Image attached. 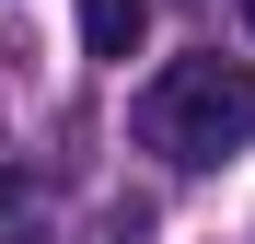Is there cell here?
<instances>
[{
	"mask_svg": "<svg viewBox=\"0 0 255 244\" xmlns=\"http://www.w3.org/2000/svg\"><path fill=\"white\" fill-rule=\"evenodd\" d=\"M128 128H139V151L186 163V175L197 163H232L255 140V70L244 58H174L139 105H128Z\"/></svg>",
	"mask_w": 255,
	"mask_h": 244,
	"instance_id": "cell-1",
	"label": "cell"
},
{
	"mask_svg": "<svg viewBox=\"0 0 255 244\" xmlns=\"http://www.w3.org/2000/svg\"><path fill=\"white\" fill-rule=\"evenodd\" d=\"M58 210H47V175H35L23 151H0V244H47Z\"/></svg>",
	"mask_w": 255,
	"mask_h": 244,
	"instance_id": "cell-2",
	"label": "cell"
},
{
	"mask_svg": "<svg viewBox=\"0 0 255 244\" xmlns=\"http://www.w3.org/2000/svg\"><path fill=\"white\" fill-rule=\"evenodd\" d=\"M139 23H151V0H81V47L93 58H139Z\"/></svg>",
	"mask_w": 255,
	"mask_h": 244,
	"instance_id": "cell-3",
	"label": "cell"
},
{
	"mask_svg": "<svg viewBox=\"0 0 255 244\" xmlns=\"http://www.w3.org/2000/svg\"><path fill=\"white\" fill-rule=\"evenodd\" d=\"M105 244H151V210L128 198V210H105Z\"/></svg>",
	"mask_w": 255,
	"mask_h": 244,
	"instance_id": "cell-4",
	"label": "cell"
},
{
	"mask_svg": "<svg viewBox=\"0 0 255 244\" xmlns=\"http://www.w3.org/2000/svg\"><path fill=\"white\" fill-rule=\"evenodd\" d=\"M244 23H255V0H244Z\"/></svg>",
	"mask_w": 255,
	"mask_h": 244,
	"instance_id": "cell-5",
	"label": "cell"
}]
</instances>
